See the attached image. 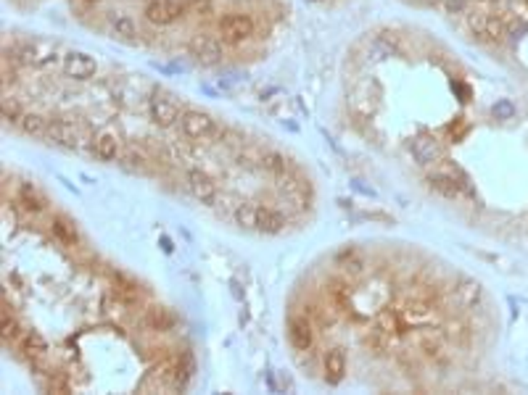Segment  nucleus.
<instances>
[{
  "label": "nucleus",
  "instance_id": "7",
  "mask_svg": "<svg viewBox=\"0 0 528 395\" xmlns=\"http://www.w3.org/2000/svg\"><path fill=\"white\" fill-rule=\"evenodd\" d=\"M98 71L96 58H90L87 53H69L64 58V74L71 79H90Z\"/></svg>",
  "mask_w": 528,
  "mask_h": 395
},
{
  "label": "nucleus",
  "instance_id": "28",
  "mask_svg": "<svg viewBox=\"0 0 528 395\" xmlns=\"http://www.w3.org/2000/svg\"><path fill=\"white\" fill-rule=\"evenodd\" d=\"M330 298H333L338 306H344V309H347L349 298H352V290H349L344 282H333V287H330Z\"/></svg>",
  "mask_w": 528,
  "mask_h": 395
},
{
  "label": "nucleus",
  "instance_id": "29",
  "mask_svg": "<svg viewBox=\"0 0 528 395\" xmlns=\"http://www.w3.org/2000/svg\"><path fill=\"white\" fill-rule=\"evenodd\" d=\"M148 322L156 327V329H169V327H172V317H169L164 309H154V311H151Z\"/></svg>",
  "mask_w": 528,
  "mask_h": 395
},
{
  "label": "nucleus",
  "instance_id": "27",
  "mask_svg": "<svg viewBox=\"0 0 528 395\" xmlns=\"http://www.w3.org/2000/svg\"><path fill=\"white\" fill-rule=\"evenodd\" d=\"M21 335V327L14 317H9V311H3V340L6 343H14Z\"/></svg>",
  "mask_w": 528,
  "mask_h": 395
},
{
  "label": "nucleus",
  "instance_id": "33",
  "mask_svg": "<svg viewBox=\"0 0 528 395\" xmlns=\"http://www.w3.org/2000/svg\"><path fill=\"white\" fill-rule=\"evenodd\" d=\"M468 6V0H444V9L449 11V14H457V11H465Z\"/></svg>",
  "mask_w": 528,
  "mask_h": 395
},
{
  "label": "nucleus",
  "instance_id": "17",
  "mask_svg": "<svg viewBox=\"0 0 528 395\" xmlns=\"http://www.w3.org/2000/svg\"><path fill=\"white\" fill-rule=\"evenodd\" d=\"M21 351L29 361H43L48 356V343H45V337L40 332H26L24 340H21Z\"/></svg>",
  "mask_w": 528,
  "mask_h": 395
},
{
  "label": "nucleus",
  "instance_id": "35",
  "mask_svg": "<svg viewBox=\"0 0 528 395\" xmlns=\"http://www.w3.org/2000/svg\"><path fill=\"white\" fill-rule=\"evenodd\" d=\"M161 248H164L166 253H172V242H169V237H161Z\"/></svg>",
  "mask_w": 528,
  "mask_h": 395
},
{
  "label": "nucleus",
  "instance_id": "9",
  "mask_svg": "<svg viewBox=\"0 0 528 395\" xmlns=\"http://www.w3.org/2000/svg\"><path fill=\"white\" fill-rule=\"evenodd\" d=\"M288 340L294 345L296 351H309L312 348V324H309V319L304 317H291L288 319Z\"/></svg>",
  "mask_w": 528,
  "mask_h": 395
},
{
  "label": "nucleus",
  "instance_id": "21",
  "mask_svg": "<svg viewBox=\"0 0 528 395\" xmlns=\"http://www.w3.org/2000/svg\"><path fill=\"white\" fill-rule=\"evenodd\" d=\"M19 200H21V206H24L26 211H32V214H40L45 208V198L40 195L35 185H29V182H24V185L19 188Z\"/></svg>",
  "mask_w": 528,
  "mask_h": 395
},
{
  "label": "nucleus",
  "instance_id": "18",
  "mask_svg": "<svg viewBox=\"0 0 528 395\" xmlns=\"http://www.w3.org/2000/svg\"><path fill=\"white\" fill-rule=\"evenodd\" d=\"M370 53L375 58H386V56H402V45L397 43V37L383 32V35L372 37L370 43Z\"/></svg>",
  "mask_w": 528,
  "mask_h": 395
},
{
  "label": "nucleus",
  "instance_id": "2",
  "mask_svg": "<svg viewBox=\"0 0 528 395\" xmlns=\"http://www.w3.org/2000/svg\"><path fill=\"white\" fill-rule=\"evenodd\" d=\"M219 35L230 45H238L254 35V21L246 14H227L219 19Z\"/></svg>",
  "mask_w": 528,
  "mask_h": 395
},
{
  "label": "nucleus",
  "instance_id": "30",
  "mask_svg": "<svg viewBox=\"0 0 528 395\" xmlns=\"http://www.w3.org/2000/svg\"><path fill=\"white\" fill-rule=\"evenodd\" d=\"M16 63H21V66H29V63H35V48H29V45H19L16 51Z\"/></svg>",
  "mask_w": 528,
  "mask_h": 395
},
{
  "label": "nucleus",
  "instance_id": "3",
  "mask_svg": "<svg viewBox=\"0 0 528 395\" xmlns=\"http://www.w3.org/2000/svg\"><path fill=\"white\" fill-rule=\"evenodd\" d=\"M180 127L191 140H206L216 132L214 119L204 111H185L180 119Z\"/></svg>",
  "mask_w": 528,
  "mask_h": 395
},
{
  "label": "nucleus",
  "instance_id": "10",
  "mask_svg": "<svg viewBox=\"0 0 528 395\" xmlns=\"http://www.w3.org/2000/svg\"><path fill=\"white\" fill-rule=\"evenodd\" d=\"M191 53L201 63H216V61L222 58V45L211 35H196L191 40Z\"/></svg>",
  "mask_w": 528,
  "mask_h": 395
},
{
  "label": "nucleus",
  "instance_id": "25",
  "mask_svg": "<svg viewBox=\"0 0 528 395\" xmlns=\"http://www.w3.org/2000/svg\"><path fill=\"white\" fill-rule=\"evenodd\" d=\"M0 113H3V119L11 121V124H19V121H21V116H24V113H21V106H19V101H16V98H11V95H6V98H3V103H0Z\"/></svg>",
  "mask_w": 528,
  "mask_h": 395
},
{
  "label": "nucleus",
  "instance_id": "13",
  "mask_svg": "<svg viewBox=\"0 0 528 395\" xmlns=\"http://www.w3.org/2000/svg\"><path fill=\"white\" fill-rule=\"evenodd\" d=\"M286 227V216L272 206H256V232L277 235Z\"/></svg>",
  "mask_w": 528,
  "mask_h": 395
},
{
  "label": "nucleus",
  "instance_id": "16",
  "mask_svg": "<svg viewBox=\"0 0 528 395\" xmlns=\"http://www.w3.org/2000/svg\"><path fill=\"white\" fill-rule=\"evenodd\" d=\"M51 232H53V237L59 242H64V245H77V240H79L77 227H74V222L66 219V216H53Z\"/></svg>",
  "mask_w": 528,
  "mask_h": 395
},
{
  "label": "nucleus",
  "instance_id": "6",
  "mask_svg": "<svg viewBox=\"0 0 528 395\" xmlns=\"http://www.w3.org/2000/svg\"><path fill=\"white\" fill-rule=\"evenodd\" d=\"M143 14H146V19L151 21V24L166 26V24H172V21H177V16H180V6H177L174 0H151Z\"/></svg>",
  "mask_w": 528,
  "mask_h": 395
},
{
  "label": "nucleus",
  "instance_id": "8",
  "mask_svg": "<svg viewBox=\"0 0 528 395\" xmlns=\"http://www.w3.org/2000/svg\"><path fill=\"white\" fill-rule=\"evenodd\" d=\"M109 26H111V35L116 37V40H121V43L135 45L140 40L138 24H135L127 14H121V11H111V14H109Z\"/></svg>",
  "mask_w": 528,
  "mask_h": 395
},
{
  "label": "nucleus",
  "instance_id": "20",
  "mask_svg": "<svg viewBox=\"0 0 528 395\" xmlns=\"http://www.w3.org/2000/svg\"><path fill=\"white\" fill-rule=\"evenodd\" d=\"M336 267L347 269V272H352V275H359V272L364 269V258H362L359 250L349 245V248H341L336 253Z\"/></svg>",
  "mask_w": 528,
  "mask_h": 395
},
{
  "label": "nucleus",
  "instance_id": "34",
  "mask_svg": "<svg viewBox=\"0 0 528 395\" xmlns=\"http://www.w3.org/2000/svg\"><path fill=\"white\" fill-rule=\"evenodd\" d=\"M423 351L425 353H439L442 351V340H431V337H428V340H423Z\"/></svg>",
  "mask_w": 528,
  "mask_h": 395
},
{
  "label": "nucleus",
  "instance_id": "22",
  "mask_svg": "<svg viewBox=\"0 0 528 395\" xmlns=\"http://www.w3.org/2000/svg\"><path fill=\"white\" fill-rule=\"evenodd\" d=\"M19 127L29 138H43V135H48V121L40 113H24L21 121H19Z\"/></svg>",
  "mask_w": 528,
  "mask_h": 395
},
{
  "label": "nucleus",
  "instance_id": "15",
  "mask_svg": "<svg viewBox=\"0 0 528 395\" xmlns=\"http://www.w3.org/2000/svg\"><path fill=\"white\" fill-rule=\"evenodd\" d=\"M93 153H96L98 161L111 163L116 155H119V143L114 138L111 132H101L96 140H93Z\"/></svg>",
  "mask_w": 528,
  "mask_h": 395
},
{
  "label": "nucleus",
  "instance_id": "31",
  "mask_svg": "<svg viewBox=\"0 0 528 395\" xmlns=\"http://www.w3.org/2000/svg\"><path fill=\"white\" fill-rule=\"evenodd\" d=\"M492 113L497 119H512V116H515V106H512L510 101H499V103H494Z\"/></svg>",
  "mask_w": 528,
  "mask_h": 395
},
{
  "label": "nucleus",
  "instance_id": "36",
  "mask_svg": "<svg viewBox=\"0 0 528 395\" xmlns=\"http://www.w3.org/2000/svg\"><path fill=\"white\" fill-rule=\"evenodd\" d=\"M494 3H510V0H494Z\"/></svg>",
  "mask_w": 528,
  "mask_h": 395
},
{
  "label": "nucleus",
  "instance_id": "14",
  "mask_svg": "<svg viewBox=\"0 0 528 395\" xmlns=\"http://www.w3.org/2000/svg\"><path fill=\"white\" fill-rule=\"evenodd\" d=\"M322 366H325V382L328 385H338L344 379V374H347V353L341 351V348H333V351H328Z\"/></svg>",
  "mask_w": 528,
  "mask_h": 395
},
{
  "label": "nucleus",
  "instance_id": "4",
  "mask_svg": "<svg viewBox=\"0 0 528 395\" xmlns=\"http://www.w3.org/2000/svg\"><path fill=\"white\" fill-rule=\"evenodd\" d=\"M468 24L473 29V35L484 43H497L504 35V24L497 16H489V14H470Z\"/></svg>",
  "mask_w": 528,
  "mask_h": 395
},
{
  "label": "nucleus",
  "instance_id": "32",
  "mask_svg": "<svg viewBox=\"0 0 528 395\" xmlns=\"http://www.w3.org/2000/svg\"><path fill=\"white\" fill-rule=\"evenodd\" d=\"M124 166H127V169H130V172H143V169H146V158H143V155H135V153H127L124 155Z\"/></svg>",
  "mask_w": 528,
  "mask_h": 395
},
{
  "label": "nucleus",
  "instance_id": "24",
  "mask_svg": "<svg viewBox=\"0 0 528 395\" xmlns=\"http://www.w3.org/2000/svg\"><path fill=\"white\" fill-rule=\"evenodd\" d=\"M235 224L243 230H256V203H241L235 208Z\"/></svg>",
  "mask_w": 528,
  "mask_h": 395
},
{
  "label": "nucleus",
  "instance_id": "5",
  "mask_svg": "<svg viewBox=\"0 0 528 395\" xmlns=\"http://www.w3.org/2000/svg\"><path fill=\"white\" fill-rule=\"evenodd\" d=\"M409 150H412V155H415V161L423 163V166L436 163L444 155L439 140L433 138V135H417V138H412L409 140Z\"/></svg>",
  "mask_w": 528,
  "mask_h": 395
},
{
  "label": "nucleus",
  "instance_id": "23",
  "mask_svg": "<svg viewBox=\"0 0 528 395\" xmlns=\"http://www.w3.org/2000/svg\"><path fill=\"white\" fill-rule=\"evenodd\" d=\"M259 161H261V166H264V169H267V172L272 174V177H283V174L288 172L286 155L275 153V150H269V153H264V155L259 158Z\"/></svg>",
  "mask_w": 528,
  "mask_h": 395
},
{
  "label": "nucleus",
  "instance_id": "26",
  "mask_svg": "<svg viewBox=\"0 0 528 395\" xmlns=\"http://www.w3.org/2000/svg\"><path fill=\"white\" fill-rule=\"evenodd\" d=\"M404 314H407V322H412V324H423V322H428V319H431L433 311L428 309L425 303H409Z\"/></svg>",
  "mask_w": 528,
  "mask_h": 395
},
{
  "label": "nucleus",
  "instance_id": "11",
  "mask_svg": "<svg viewBox=\"0 0 528 395\" xmlns=\"http://www.w3.org/2000/svg\"><path fill=\"white\" fill-rule=\"evenodd\" d=\"M48 138H51V143H56L61 148H77L79 129L66 119H53L48 121Z\"/></svg>",
  "mask_w": 528,
  "mask_h": 395
},
{
  "label": "nucleus",
  "instance_id": "1",
  "mask_svg": "<svg viewBox=\"0 0 528 395\" xmlns=\"http://www.w3.org/2000/svg\"><path fill=\"white\" fill-rule=\"evenodd\" d=\"M148 116L156 127H174L182 119L177 103L164 93H154L148 98Z\"/></svg>",
  "mask_w": 528,
  "mask_h": 395
},
{
  "label": "nucleus",
  "instance_id": "12",
  "mask_svg": "<svg viewBox=\"0 0 528 395\" xmlns=\"http://www.w3.org/2000/svg\"><path fill=\"white\" fill-rule=\"evenodd\" d=\"M188 190H191V195L201 203H211L216 198V185L214 180L209 177V174L199 172V169H193L188 172Z\"/></svg>",
  "mask_w": 528,
  "mask_h": 395
},
{
  "label": "nucleus",
  "instance_id": "19",
  "mask_svg": "<svg viewBox=\"0 0 528 395\" xmlns=\"http://www.w3.org/2000/svg\"><path fill=\"white\" fill-rule=\"evenodd\" d=\"M454 292H457V298L462 306H478V303H481V284H478L476 279L462 277V279L454 284Z\"/></svg>",
  "mask_w": 528,
  "mask_h": 395
}]
</instances>
